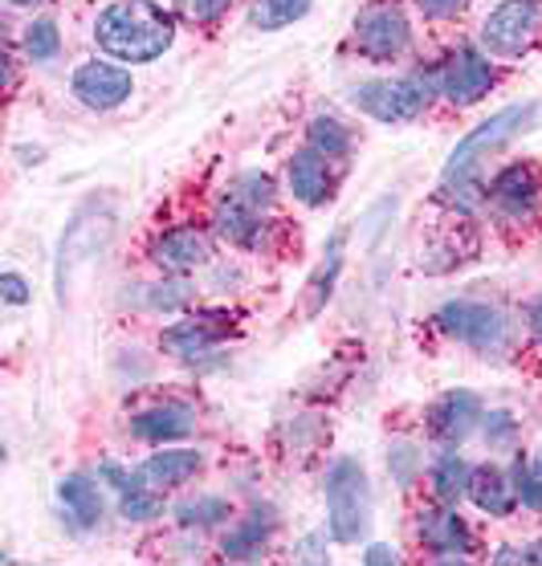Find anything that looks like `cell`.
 I'll list each match as a JSON object with an SVG mask.
<instances>
[{
	"instance_id": "1",
	"label": "cell",
	"mask_w": 542,
	"mask_h": 566,
	"mask_svg": "<svg viewBox=\"0 0 542 566\" xmlns=\"http://www.w3.org/2000/svg\"><path fill=\"white\" fill-rule=\"evenodd\" d=\"M94 41L106 57L127 65L155 62L171 50L176 41V21L168 9H159L155 0H118L98 13L94 21Z\"/></svg>"
},
{
	"instance_id": "2",
	"label": "cell",
	"mask_w": 542,
	"mask_h": 566,
	"mask_svg": "<svg viewBox=\"0 0 542 566\" xmlns=\"http://www.w3.org/2000/svg\"><path fill=\"white\" fill-rule=\"evenodd\" d=\"M534 115H539V103L505 106V111H498L493 118H486L478 130H469V135L452 147L449 164H445V188L452 192L457 205L478 208L481 200H490V188L481 184L478 168L486 164V155H493L498 147H505L518 130H527Z\"/></svg>"
},
{
	"instance_id": "3",
	"label": "cell",
	"mask_w": 542,
	"mask_h": 566,
	"mask_svg": "<svg viewBox=\"0 0 542 566\" xmlns=\"http://www.w3.org/2000/svg\"><path fill=\"white\" fill-rule=\"evenodd\" d=\"M372 522V485L355 457H338L326 469V526L331 538L351 546L363 538V530Z\"/></svg>"
},
{
	"instance_id": "4",
	"label": "cell",
	"mask_w": 542,
	"mask_h": 566,
	"mask_svg": "<svg viewBox=\"0 0 542 566\" xmlns=\"http://www.w3.org/2000/svg\"><path fill=\"white\" fill-rule=\"evenodd\" d=\"M437 326L449 338L465 343V347L481 350V355H498L510 343V318L490 302H445L437 310Z\"/></svg>"
},
{
	"instance_id": "5",
	"label": "cell",
	"mask_w": 542,
	"mask_h": 566,
	"mask_svg": "<svg viewBox=\"0 0 542 566\" xmlns=\"http://www.w3.org/2000/svg\"><path fill=\"white\" fill-rule=\"evenodd\" d=\"M351 103L375 123H408L425 111L428 103V82L420 77H372L351 91Z\"/></svg>"
},
{
	"instance_id": "6",
	"label": "cell",
	"mask_w": 542,
	"mask_h": 566,
	"mask_svg": "<svg viewBox=\"0 0 542 566\" xmlns=\"http://www.w3.org/2000/svg\"><path fill=\"white\" fill-rule=\"evenodd\" d=\"M351 41L363 57H375V62H392L408 50L413 41V25L404 17L400 4H367L359 17H355V29H351Z\"/></svg>"
},
{
	"instance_id": "7",
	"label": "cell",
	"mask_w": 542,
	"mask_h": 566,
	"mask_svg": "<svg viewBox=\"0 0 542 566\" xmlns=\"http://www.w3.org/2000/svg\"><path fill=\"white\" fill-rule=\"evenodd\" d=\"M539 29V0H502L481 21V45L498 57H518Z\"/></svg>"
},
{
	"instance_id": "8",
	"label": "cell",
	"mask_w": 542,
	"mask_h": 566,
	"mask_svg": "<svg viewBox=\"0 0 542 566\" xmlns=\"http://www.w3.org/2000/svg\"><path fill=\"white\" fill-rule=\"evenodd\" d=\"M493 82H498V74H493L490 57L478 50H457L449 62L437 70V91L457 106L481 103V98L493 91Z\"/></svg>"
},
{
	"instance_id": "9",
	"label": "cell",
	"mask_w": 542,
	"mask_h": 566,
	"mask_svg": "<svg viewBox=\"0 0 542 566\" xmlns=\"http://www.w3.org/2000/svg\"><path fill=\"white\" fill-rule=\"evenodd\" d=\"M70 91L82 106L91 111H115L131 98L135 91V77L123 70V65L111 62H82L70 77Z\"/></svg>"
},
{
	"instance_id": "10",
	"label": "cell",
	"mask_w": 542,
	"mask_h": 566,
	"mask_svg": "<svg viewBox=\"0 0 542 566\" xmlns=\"http://www.w3.org/2000/svg\"><path fill=\"white\" fill-rule=\"evenodd\" d=\"M111 237V212H98V208H86L70 220V229L62 237V253H58V294H70V277L82 265V258H91L94 249Z\"/></svg>"
},
{
	"instance_id": "11",
	"label": "cell",
	"mask_w": 542,
	"mask_h": 566,
	"mask_svg": "<svg viewBox=\"0 0 542 566\" xmlns=\"http://www.w3.org/2000/svg\"><path fill=\"white\" fill-rule=\"evenodd\" d=\"M481 424V399L473 391H445L428 408V437L440 444H461Z\"/></svg>"
},
{
	"instance_id": "12",
	"label": "cell",
	"mask_w": 542,
	"mask_h": 566,
	"mask_svg": "<svg viewBox=\"0 0 542 566\" xmlns=\"http://www.w3.org/2000/svg\"><path fill=\"white\" fill-rule=\"evenodd\" d=\"M285 180H290V192L306 208H323L335 196L331 159L323 151H314V147H302V151H294L285 159Z\"/></svg>"
},
{
	"instance_id": "13",
	"label": "cell",
	"mask_w": 542,
	"mask_h": 566,
	"mask_svg": "<svg viewBox=\"0 0 542 566\" xmlns=\"http://www.w3.org/2000/svg\"><path fill=\"white\" fill-rule=\"evenodd\" d=\"M539 176L530 164H510L490 180V205L510 220H527L539 208Z\"/></svg>"
},
{
	"instance_id": "14",
	"label": "cell",
	"mask_w": 542,
	"mask_h": 566,
	"mask_svg": "<svg viewBox=\"0 0 542 566\" xmlns=\"http://www.w3.org/2000/svg\"><path fill=\"white\" fill-rule=\"evenodd\" d=\"M152 258L164 273L184 277V273H196L208 258H212V245H208V237L200 229H171L155 241Z\"/></svg>"
},
{
	"instance_id": "15",
	"label": "cell",
	"mask_w": 542,
	"mask_h": 566,
	"mask_svg": "<svg viewBox=\"0 0 542 566\" xmlns=\"http://www.w3.org/2000/svg\"><path fill=\"white\" fill-rule=\"evenodd\" d=\"M420 542L437 558H469L473 554V534L452 510H425L420 514Z\"/></svg>"
},
{
	"instance_id": "16",
	"label": "cell",
	"mask_w": 542,
	"mask_h": 566,
	"mask_svg": "<svg viewBox=\"0 0 542 566\" xmlns=\"http://www.w3.org/2000/svg\"><path fill=\"white\" fill-rule=\"evenodd\" d=\"M469 502L490 517H510L518 505H522L518 502V490H514V476H505L498 464H481V469H473V481H469Z\"/></svg>"
},
{
	"instance_id": "17",
	"label": "cell",
	"mask_w": 542,
	"mask_h": 566,
	"mask_svg": "<svg viewBox=\"0 0 542 566\" xmlns=\"http://www.w3.org/2000/svg\"><path fill=\"white\" fill-rule=\"evenodd\" d=\"M217 232L225 241L241 249H261L265 245V212L258 208H249L246 200H237V196H225L217 208Z\"/></svg>"
},
{
	"instance_id": "18",
	"label": "cell",
	"mask_w": 542,
	"mask_h": 566,
	"mask_svg": "<svg viewBox=\"0 0 542 566\" xmlns=\"http://www.w3.org/2000/svg\"><path fill=\"white\" fill-rule=\"evenodd\" d=\"M205 469V457L192 449H164L147 457L139 464V481H152L155 490H171V485H184V481H192L196 473Z\"/></svg>"
},
{
	"instance_id": "19",
	"label": "cell",
	"mask_w": 542,
	"mask_h": 566,
	"mask_svg": "<svg viewBox=\"0 0 542 566\" xmlns=\"http://www.w3.org/2000/svg\"><path fill=\"white\" fill-rule=\"evenodd\" d=\"M196 428V416L184 408H147V412L131 416V437L147 440V444H168V440H184Z\"/></svg>"
},
{
	"instance_id": "20",
	"label": "cell",
	"mask_w": 542,
	"mask_h": 566,
	"mask_svg": "<svg viewBox=\"0 0 542 566\" xmlns=\"http://www.w3.org/2000/svg\"><path fill=\"white\" fill-rule=\"evenodd\" d=\"M225 335H229V326H212L208 318H192V322H176V326H168L159 343H164V350L180 355V359H196L200 350H208Z\"/></svg>"
},
{
	"instance_id": "21",
	"label": "cell",
	"mask_w": 542,
	"mask_h": 566,
	"mask_svg": "<svg viewBox=\"0 0 542 566\" xmlns=\"http://www.w3.org/2000/svg\"><path fill=\"white\" fill-rule=\"evenodd\" d=\"M270 534H273V522L261 517V510H258L253 517L237 522V526L225 534L220 551H225V558H232V563H253V558H261V551L270 546Z\"/></svg>"
},
{
	"instance_id": "22",
	"label": "cell",
	"mask_w": 542,
	"mask_h": 566,
	"mask_svg": "<svg viewBox=\"0 0 542 566\" xmlns=\"http://www.w3.org/2000/svg\"><path fill=\"white\" fill-rule=\"evenodd\" d=\"M58 497H62V505L70 510V517H74L77 526H98L103 522V493H98V485H94L91 476H65L62 485H58Z\"/></svg>"
},
{
	"instance_id": "23",
	"label": "cell",
	"mask_w": 542,
	"mask_h": 566,
	"mask_svg": "<svg viewBox=\"0 0 542 566\" xmlns=\"http://www.w3.org/2000/svg\"><path fill=\"white\" fill-rule=\"evenodd\" d=\"M343 249H347V229H335L331 245H326L323 265H319V273H314L310 285H306V314L310 318L326 306V297H331V290H335V277H338V270H343Z\"/></svg>"
},
{
	"instance_id": "24",
	"label": "cell",
	"mask_w": 542,
	"mask_h": 566,
	"mask_svg": "<svg viewBox=\"0 0 542 566\" xmlns=\"http://www.w3.org/2000/svg\"><path fill=\"white\" fill-rule=\"evenodd\" d=\"M469 481H473V469L465 464V457L457 452H445L432 464V490L445 505H457L461 497H469Z\"/></svg>"
},
{
	"instance_id": "25",
	"label": "cell",
	"mask_w": 542,
	"mask_h": 566,
	"mask_svg": "<svg viewBox=\"0 0 542 566\" xmlns=\"http://www.w3.org/2000/svg\"><path fill=\"white\" fill-rule=\"evenodd\" d=\"M314 0H253L249 9V25L261 29V33H278V29L294 25L310 13Z\"/></svg>"
},
{
	"instance_id": "26",
	"label": "cell",
	"mask_w": 542,
	"mask_h": 566,
	"mask_svg": "<svg viewBox=\"0 0 542 566\" xmlns=\"http://www.w3.org/2000/svg\"><path fill=\"white\" fill-rule=\"evenodd\" d=\"M232 517L229 497H217V493H200V497H188L184 505H176V522L188 530H208L220 526Z\"/></svg>"
},
{
	"instance_id": "27",
	"label": "cell",
	"mask_w": 542,
	"mask_h": 566,
	"mask_svg": "<svg viewBox=\"0 0 542 566\" xmlns=\"http://www.w3.org/2000/svg\"><path fill=\"white\" fill-rule=\"evenodd\" d=\"M306 135H310V147H314V151H323L326 159H347L351 147H355V135H351V130L331 115L310 118Z\"/></svg>"
},
{
	"instance_id": "28",
	"label": "cell",
	"mask_w": 542,
	"mask_h": 566,
	"mask_svg": "<svg viewBox=\"0 0 542 566\" xmlns=\"http://www.w3.org/2000/svg\"><path fill=\"white\" fill-rule=\"evenodd\" d=\"M232 196H237V200H246L249 208L265 212V208L273 205L278 188H273V180L265 176V171H249V176H241V180L232 184Z\"/></svg>"
},
{
	"instance_id": "29",
	"label": "cell",
	"mask_w": 542,
	"mask_h": 566,
	"mask_svg": "<svg viewBox=\"0 0 542 566\" xmlns=\"http://www.w3.org/2000/svg\"><path fill=\"white\" fill-rule=\"evenodd\" d=\"M62 50V38H58V25L53 21H33L25 29V53L29 62H50Z\"/></svg>"
},
{
	"instance_id": "30",
	"label": "cell",
	"mask_w": 542,
	"mask_h": 566,
	"mask_svg": "<svg viewBox=\"0 0 542 566\" xmlns=\"http://www.w3.org/2000/svg\"><path fill=\"white\" fill-rule=\"evenodd\" d=\"M159 514H164V497L155 490L131 485V490L123 493V517H131V522H155Z\"/></svg>"
},
{
	"instance_id": "31",
	"label": "cell",
	"mask_w": 542,
	"mask_h": 566,
	"mask_svg": "<svg viewBox=\"0 0 542 566\" xmlns=\"http://www.w3.org/2000/svg\"><path fill=\"white\" fill-rule=\"evenodd\" d=\"M229 4L232 0H176V17L188 25H208V21L229 13Z\"/></svg>"
},
{
	"instance_id": "32",
	"label": "cell",
	"mask_w": 542,
	"mask_h": 566,
	"mask_svg": "<svg viewBox=\"0 0 542 566\" xmlns=\"http://www.w3.org/2000/svg\"><path fill=\"white\" fill-rule=\"evenodd\" d=\"M481 432H486V440H490V449H510V444L518 440V424L510 412L481 416Z\"/></svg>"
},
{
	"instance_id": "33",
	"label": "cell",
	"mask_w": 542,
	"mask_h": 566,
	"mask_svg": "<svg viewBox=\"0 0 542 566\" xmlns=\"http://www.w3.org/2000/svg\"><path fill=\"white\" fill-rule=\"evenodd\" d=\"M514 490L527 510H542V481L534 476V464H527L522 457L514 461Z\"/></svg>"
},
{
	"instance_id": "34",
	"label": "cell",
	"mask_w": 542,
	"mask_h": 566,
	"mask_svg": "<svg viewBox=\"0 0 542 566\" xmlns=\"http://www.w3.org/2000/svg\"><path fill=\"white\" fill-rule=\"evenodd\" d=\"M416 9L425 17H432V21H449V17L469 9V0H416Z\"/></svg>"
},
{
	"instance_id": "35",
	"label": "cell",
	"mask_w": 542,
	"mask_h": 566,
	"mask_svg": "<svg viewBox=\"0 0 542 566\" xmlns=\"http://www.w3.org/2000/svg\"><path fill=\"white\" fill-rule=\"evenodd\" d=\"M0 290H4V302H9V306H25L29 294H33L21 273H4V277H0Z\"/></svg>"
},
{
	"instance_id": "36",
	"label": "cell",
	"mask_w": 542,
	"mask_h": 566,
	"mask_svg": "<svg viewBox=\"0 0 542 566\" xmlns=\"http://www.w3.org/2000/svg\"><path fill=\"white\" fill-rule=\"evenodd\" d=\"M387 464H392V469L400 473V485H413V469H416L420 461H416V452H413V449H396Z\"/></svg>"
},
{
	"instance_id": "37",
	"label": "cell",
	"mask_w": 542,
	"mask_h": 566,
	"mask_svg": "<svg viewBox=\"0 0 542 566\" xmlns=\"http://www.w3.org/2000/svg\"><path fill=\"white\" fill-rule=\"evenodd\" d=\"M527 326H530V335L542 338V294L527 306Z\"/></svg>"
},
{
	"instance_id": "38",
	"label": "cell",
	"mask_w": 542,
	"mask_h": 566,
	"mask_svg": "<svg viewBox=\"0 0 542 566\" xmlns=\"http://www.w3.org/2000/svg\"><path fill=\"white\" fill-rule=\"evenodd\" d=\"M367 563H396V551H387V546H372Z\"/></svg>"
},
{
	"instance_id": "39",
	"label": "cell",
	"mask_w": 542,
	"mask_h": 566,
	"mask_svg": "<svg viewBox=\"0 0 542 566\" xmlns=\"http://www.w3.org/2000/svg\"><path fill=\"white\" fill-rule=\"evenodd\" d=\"M527 563H542V542H534V546H527Z\"/></svg>"
},
{
	"instance_id": "40",
	"label": "cell",
	"mask_w": 542,
	"mask_h": 566,
	"mask_svg": "<svg viewBox=\"0 0 542 566\" xmlns=\"http://www.w3.org/2000/svg\"><path fill=\"white\" fill-rule=\"evenodd\" d=\"M13 9H29V4H41V0H9Z\"/></svg>"
},
{
	"instance_id": "41",
	"label": "cell",
	"mask_w": 542,
	"mask_h": 566,
	"mask_svg": "<svg viewBox=\"0 0 542 566\" xmlns=\"http://www.w3.org/2000/svg\"><path fill=\"white\" fill-rule=\"evenodd\" d=\"M534 476H539V481H542V452H539V457H534Z\"/></svg>"
}]
</instances>
